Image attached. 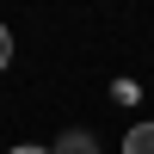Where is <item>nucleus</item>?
Listing matches in <instances>:
<instances>
[{"label":"nucleus","instance_id":"f257e3e1","mask_svg":"<svg viewBox=\"0 0 154 154\" xmlns=\"http://www.w3.org/2000/svg\"><path fill=\"white\" fill-rule=\"evenodd\" d=\"M49 154H99V142H93L86 130H68V136H62V142L49 148Z\"/></svg>","mask_w":154,"mask_h":154},{"label":"nucleus","instance_id":"f03ea898","mask_svg":"<svg viewBox=\"0 0 154 154\" xmlns=\"http://www.w3.org/2000/svg\"><path fill=\"white\" fill-rule=\"evenodd\" d=\"M123 154H154V123H136L123 136Z\"/></svg>","mask_w":154,"mask_h":154},{"label":"nucleus","instance_id":"7ed1b4c3","mask_svg":"<svg viewBox=\"0 0 154 154\" xmlns=\"http://www.w3.org/2000/svg\"><path fill=\"white\" fill-rule=\"evenodd\" d=\"M6 62H12V31L0 25V74H6Z\"/></svg>","mask_w":154,"mask_h":154},{"label":"nucleus","instance_id":"20e7f679","mask_svg":"<svg viewBox=\"0 0 154 154\" xmlns=\"http://www.w3.org/2000/svg\"><path fill=\"white\" fill-rule=\"evenodd\" d=\"M6 154H49V148H31V142H25V148H6Z\"/></svg>","mask_w":154,"mask_h":154}]
</instances>
